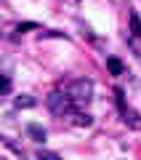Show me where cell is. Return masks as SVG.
<instances>
[{"label":"cell","instance_id":"4","mask_svg":"<svg viewBox=\"0 0 141 160\" xmlns=\"http://www.w3.org/2000/svg\"><path fill=\"white\" fill-rule=\"evenodd\" d=\"M27 133L35 139V142H45V136H48V133H45V128H43V126H37V123L27 126Z\"/></svg>","mask_w":141,"mask_h":160},{"label":"cell","instance_id":"5","mask_svg":"<svg viewBox=\"0 0 141 160\" xmlns=\"http://www.w3.org/2000/svg\"><path fill=\"white\" fill-rule=\"evenodd\" d=\"M107 69H109L112 75H123V72H125V64L120 62L117 56H109V59H107Z\"/></svg>","mask_w":141,"mask_h":160},{"label":"cell","instance_id":"1","mask_svg":"<svg viewBox=\"0 0 141 160\" xmlns=\"http://www.w3.org/2000/svg\"><path fill=\"white\" fill-rule=\"evenodd\" d=\"M64 96L75 104V107H85V104L93 99V83L88 78H77V80H69L67 88H64Z\"/></svg>","mask_w":141,"mask_h":160},{"label":"cell","instance_id":"7","mask_svg":"<svg viewBox=\"0 0 141 160\" xmlns=\"http://www.w3.org/2000/svg\"><path fill=\"white\" fill-rule=\"evenodd\" d=\"M37 160H64V158H61V155H56V152H51V149H40Z\"/></svg>","mask_w":141,"mask_h":160},{"label":"cell","instance_id":"8","mask_svg":"<svg viewBox=\"0 0 141 160\" xmlns=\"http://www.w3.org/2000/svg\"><path fill=\"white\" fill-rule=\"evenodd\" d=\"M35 104H37V102H35L32 96H27V93H24V96H19V99H16V107H19V109H22V107H35Z\"/></svg>","mask_w":141,"mask_h":160},{"label":"cell","instance_id":"9","mask_svg":"<svg viewBox=\"0 0 141 160\" xmlns=\"http://www.w3.org/2000/svg\"><path fill=\"white\" fill-rule=\"evenodd\" d=\"M8 91H11V78L6 75V78H3V93H8Z\"/></svg>","mask_w":141,"mask_h":160},{"label":"cell","instance_id":"3","mask_svg":"<svg viewBox=\"0 0 141 160\" xmlns=\"http://www.w3.org/2000/svg\"><path fill=\"white\" fill-rule=\"evenodd\" d=\"M64 123H69V126H80V128H88L90 123H93V118H90L88 112H80V109H72V112L64 115Z\"/></svg>","mask_w":141,"mask_h":160},{"label":"cell","instance_id":"2","mask_svg":"<svg viewBox=\"0 0 141 160\" xmlns=\"http://www.w3.org/2000/svg\"><path fill=\"white\" fill-rule=\"evenodd\" d=\"M48 107H51V112H53V115H59V118H64L67 112H72V109H77V107H75V104L69 102V99L64 96L61 91H53L51 96H48Z\"/></svg>","mask_w":141,"mask_h":160},{"label":"cell","instance_id":"6","mask_svg":"<svg viewBox=\"0 0 141 160\" xmlns=\"http://www.w3.org/2000/svg\"><path fill=\"white\" fill-rule=\"evenodd\" d=\"M130 29H133L136 38H141V19H139V13H130Z\"/></svg>","mask_w":141,"mask_h":160}]
</instances>
